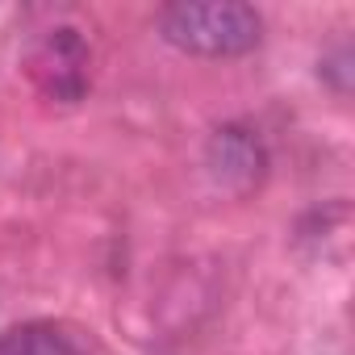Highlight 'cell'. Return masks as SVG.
<instances>
[{"label":"cell","mask_w":355,"mask_h":355,"mask_svg":"<svg viewBox=\"0 0 355 355\" xmlns=\"http://www.w3.org/2000/svg\"><path fill=\"white\" fill-rule=\"evenodd\" d=\"M0 355H80V347L51 322H26L0 334Z\"/></svg>","instance_id":"cell-4"},{"label":"cell","mask_w":355,"mask_h":355,"mask_svg":"<svg viewBox=\"0 0 355 355\" xmlns=\"http://www.w3.org/2000/svg\"><path fill=\"white\" fill-rule=\"evenodd\" d=\"M155 21L167 46L197 59H239L263 42V17L243 0H175Z\"/></svg>","instance_id":"cell-1"},{"label":"cell","mask_w":355,"mask_h":355,"mask_svg":"<svg viewBox=\"0 0 355 355\" xmlns=\"http://www.w3.org/2000/svg\"><path fill=\"white\" fill-rule=\"evenodd\" d=\"M30 80L42 96L76 105L88 92V42L80 38V30H46L30 51Z\"/></svg>","instance_id":"cell-2"},{"label":"cell","mask_w":355,"mask_h":355,"mask_svg":"<svg viewBox=\"0 0 355 355\" xmlns=\"http://www.w3.org/2000/svg\"><path fill=\"white\" fill-rule=\"evenodd\" d=\"M205 167H209V175L222 189L251 193L263 180V171H268V150H263V142L251 130L222 125V130H214V138L205 146Z\"/></svg>","instance_id":"cell-3"}]
</instances>
